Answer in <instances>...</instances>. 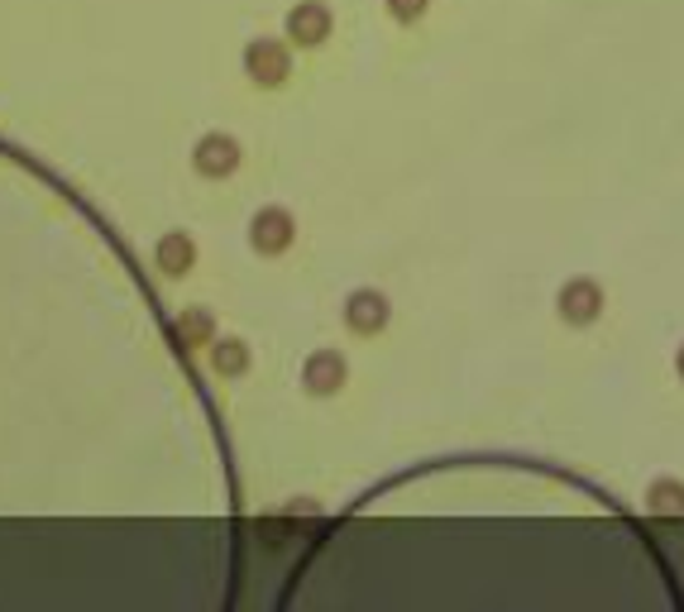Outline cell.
Here are the masks:
<instances>
[{
	"mask_svg": "<svg viewBox=\"0 0 684 612\" xmlns=\"http://www.w3.org/2000/svg\"><path fill=\"white\" fill-rule=\"evenodd\" d=\"M603 312V287L593 283V278H575V283H565V293H560V316L570 320V326H589L593 316Z\"/></svg>",
	"mask_w": 684,
	"mask_h": 612,
	"instance_id": "6da1fadb",
	"label": "cell"
},
{
	"mask_svg": "<svg viewBox=\"0 0 684 612\" xmlns=\"http://www.w3.org/2000/svg\"><path fill=\"white\" fill-rule=\"evenodd\" d=\"M235 163H240V144L235 139L211 135V139L197 144V168L207 172V178H225V172H235Z\"/></svg>",
	"mask_w": 684,
	"mask_h": 612,
	"instance_id": "7a4b0ae2",
	"label": "cell"
},
{
	"mask_svg": "<svg viewBox=\"0 0 684 612\" xmlns=\"http://www.w3.org/2000/svg\"><path fill=\"white\" fill-rule=\"evenodd\" d=\"M250 235H254V250L278 254V250H287V235H293V221H287V211H264V215H254Z\"/></svg>",
	"mask_w": 684,
	"mask_h": 612,
	"instance_id": "3957f363",
	"label": "cell"
},
{
	"mask_svg": "<svg viewBox=\"0 0 684 612\" xmlns=\"http://www.w3.org/2000/svg\"><path fill=\"white\" fill-rule=\"evenodd\" d=\"M345 316H349V326H355L359 335H373V330H383V320H388V302L378 293H355Z\"/></svg>",
	"mask_w": 684,
	"mask_h": 612,
	"instance_id": "277c9868",
	"label": "cell"
},
{
	"mask_svg": "<svg viewBox=\"0 0 684 612\" xmlns=\"http://www.w3.org/2000/svg\"><path fill=\"white\" fill-rule=\"evenodd\" d=\"M244 63H250L254 77H259V82H269V86H278V82L287 77V53L278 49V43H254Z\"/></svg>",
	"mask_w": 684,
	"mask_h": 612,
	"instance_id": "5b68a950",
	"label": "cell"
},
{
	"mask_svg": "<svg viewBox=\"0 0 684 612\" xmlns=\"http://www.w3.org/2000/svg\"><path fill=\"white\" fill-rule=\"evenodd\" d=\"M293 39L297 43H322L326 39V29H330V14H326V6H316V0H307V6H297L293 10Z\"/></svg>",
	"mask_w": 684,
	"mask_h": 612,
	"instance_id": "8992f818",
	"label": "cell"
},
{
	"mask_svg": "<svg viewBox=\"0 0 684 612\" xmlns=\"http://www.w3.org/2000/svg\"><path fill=\"white\" fill-rule=\"evenodd\" d=\"M646 503L656 517H684V484L680 478H656V484L646 488Z\"/></svg>",
	"mask_w": 684,
	"mask_h": 612,
	"instance_id": "52a82bcc",
	"label": "cell"
},
{
	"mask_svg": "<svg viewBox=\"0 0 684 612\" xmlns=\"http://www.w3.org/2000/svg\"><path fill=\"white\" fill-rule=\"evenodd\" d=\"M340 378H345V363L336 355H316L307 363V388L312 392H330V388H340Z\"/></svg>",
	"mask_w": 684,
	"mask_h": 612,
	"instance_id": "ba28073f",
	"label": "cell"
},
{
	"mask_svg": "<svg viewBox=\"0 0 684 612\" xmlns=\"http://www.w3.org/2000/svg\"><path fill=\"white\" fill-rule=\"evenodd\" d=\"M158 264H164L168 273H182L187 264H192V240H182V235H168L164 244H158Z\"/></svg>",
	"mask_w": 684,
	"mask_h": 612,
	"instance_id": "9c48e42d",
	"label": "cell"
},
{
	"mask_svg": "<svg viewBox=\"0 0 684 612\" xmlns=\"http://www.w3.org/2000/svg\"><path fill=\"white\" fill-rule=\"evenodd\" d=\"M215 369H225V373H240V369H244V345H240V340H225V345H215Z\"/></svg>",
	"mask_w": 684,
	"mask_h": 612,
	"instance_id": "30bf717a",
	"label": "cell"
},
{
	"mask_svg": "<svg viewBox=\"0 0 684 612\" xmlns=\"http://www.w3.org/2000/svg\"><path fill=\"white\" fill-rule=\"evenodd\" d=\"M392 6V14H398V20H417L421 10H427V0H388Z\"/></svg>",
	"mask_w": 684,
	"mask_h": 612,
	"instance_id": "8fae6325",
	"label": "cell"
},
{
	"mask_svg": "<svg viewBox=\"0 0 684 612\" xmlns=\"http://www.w3.org/2000/svg\"><path fill=\"white\" fill-rule=\"evenodd\" d=\"M675 373H680V383H684V345L675 349Z\"/></svg>",
	"mask_w": 684,
	"mask_h": 612,
	"instance_id": "7c38bea8",
	"label": "cell"
}]
</instances>
